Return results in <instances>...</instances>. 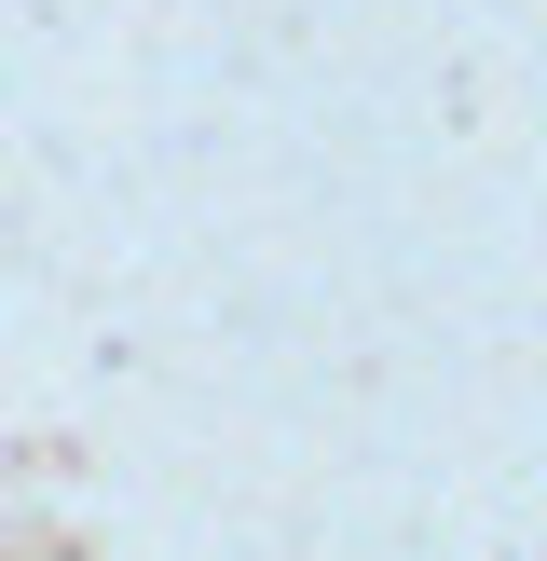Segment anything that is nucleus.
I'll return each mask as SVG.
<instances>
[]
</instances>
